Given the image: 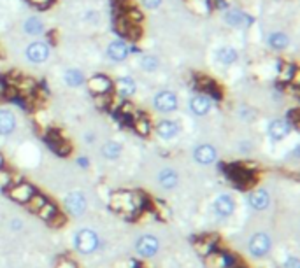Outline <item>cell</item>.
I'll return each mask as SVG.
<instances>
[{"label":"cell","mask_w":300,"mask_h":268,"mask_svg":"<svg viewBox=\"0 0 300 268\" xmlns=\"http://www.w3.org/2000/svg\"><path fill=\"white\" fill-rule=\"evenodd\" d=\"M155 211H156L158 218H160L161 221H169L171 219V216H172L171 207H169L165 202H160V200H156L155 202Z\"/></svg>","instance_id":"e575fe53"},{"label":"cell","mask_w":300,"mask_h":268,"mask_svg":"<svg viewBox=\"0 0 300 268\" xmlns=\"http://www.w3.org/2000/svg\"><path fill=\"white\" fill-rule=\"evenodd\" d=\"M235 198L230 195V193H220L218 196L212 202V209H214V214L221 219L230 218L235 212Z\"/></svg>","instance_id":"ba28073f"},{"label":"cell","mask_w":300,"mask_h":268,"mask_svg":"<svg viewBox=\"0 0 300 268\" xmlns=\"http://www.w3.org/2000/svg\"><path fill=\"white\" fill-rule=\"evenodd\" d=\"M205 258V266L207 268H235V258L228 252L223 251H212Z\"/></svg>","instance_id":"8fae6325"},{"label":"cell","mask_w":300,"mask_h":268,"mask_svg":"<svg viewBox=\"0 0 300 268\" xmlns=\"http://www.w3.org/2000/svg\"><path fill=\"white\" fill-rule=\"evenodd\" d=\"M26 2H29L32 7H35V9L44 11V9H47V7L53 6L54 0H26Z\"/></svg>","instance_id":"74e56055"},{"label":"cell","mask_w":300,"mask_h":268,"mask_svg":"<svg viewBox=\"0 0 300 268\" xmlns=\"http://www.w3.org/2000/svg\"><path fill=\"white\" fill-rule=\"evenodd\" d=\"M158 184L163 189H167V191H171V189H174L179 184V175H177V172L174 168L165 167L158 173Z\"/></svg>","instance_id":"603a6c76"},{"label":"cell","mask_w":300,"mask_h":268,"mask_svg":"<svg viewBox=\"0 0 300 268\" xmlns=\"http://www.w3.org/2000/svg\"><path fill=\"white\" fill-rule=\"evenodd\" d=\"M144 195L141 191H116L111 195V209L123 216H133L144 207Z\"/></svg>","instance_id":"6da1fadb"},{"label":"cell","mask_w":300,"mask_h":268,"mask_svg":"<svg viewBox=\"0 0 300 268\" xmlns=\"http://www.w3.org/2000/svg\"><path fill=\"white\" fill-rule=\"evenodd\" d=\"M286 121L291 125V128H298V109H291V110H288V114H286Z\"/></svg>","instance_id":"f35d334b"},{"label":"cell","mask_w":300,"mask_h":268,"mask_svg":"<svg viewBox=\"0 0 300 268\" xmlns=\"http://www.w3.org/2000/svg\"><path fill=\"white\" fill-rule=\"evenodd\" d=\"M283 268H300L298 258H297V256H290V258H288L286 261H284Z\"/></svg>","instance_id":"ab89813d"},{"label":"cell","mask_w":300,"mask_h":268,"mask_svg":"<svg viewBox=\"0 0 300 268\" xmlns=\"http://www.w3.org/2000/svg\"><path fill=\"white\" fill-rule=\"evenodd\" d=\"M248 251L253 258L262 259L267 258L272 251V236L265 233V231H256L250 236V242H248Z\"/></svg>","instance_id":"3957f363"},{"label":"cell","mask_w":300,"mask_h":268,"mask_svg":"<svg viewBox=\"0 0 300 268\" xmlns=\"http://www.w3.org/2000/svg\"><path fill=\"white\" fill-rule=\"evenodd\" d=\"M267 44L274 51H284L290 46V35L284 32H272L267 37Z\"/></svg>","instance_id":"d4e9b609"},{"label":"cell","mask_w":300,"mask_h":268,"mask_svg":"<svg viewBox=\"0 0 300 268\" xmlns=\"http://www.w3.org/2000/svg\"><path fill=\"white\" fill-rule=\"evenodd\" d=\"M132 126H133V130H135L137 135H141V137H148L149 133L153 132L151 121H149L146 116H137V117H133Z\"/></svg>","instance_id":"f546056e"},{"label":"cell","mask_w":300,"mask_h":268,"mask_svg":"<svg viewBox=\"0 0 300 268\" xmlns=\"http://www.w3.org/2000/svg\"><path fill=\"white\" fill-rule=\"evenodd\" d=\"M193 160L199 165H212L218 160V151L211 144H200L193 149Z\"/></svg>","instance_id":"5bb4252c"},{"label":"cell","mask_w":300,"mask_h":268,"mask_svg":"<svg viewBox=\"0 0 300 268\" xmlns=\"http://www.w3.org/2000/svg\"><path fill=\"white\" fill-rule=\"evenodd\" d=\"M297 67L293 65V63L290 62H283L281 63V70H279V81L281 82H286V84H290L291 81H293L295 77H297Z\"/></svg>","instance_id":"4dcf8cb0"},{"label":"cell","mask_w":300,"mask_h":268,"mask_svg":"<svg viewBox=\"0 0 300 268\" xmlns=\"http://www.w3.org/2000/svg\"><path fill=\"white\" fill-rule=\"evenodd\" d=\"M223 19H225V23H227L228 26H234V28H240V26H250L253 23V18L250 14L242 13V11H239V9H230V7L225 11Z\"/></svg>","instance_id":"ac0fdd59"},{"label":"cell","mask_w":300,"mask_h":268,"mask_svg":"<svg viewBox=\"0 0 300 268\" xmlns=\"http://www.w3.org/2000/svg\"><path fill=\"white\" fill-rule=\"evenodd\" d=\"M114 82V88L113 92H116V95L120 98H130L137 93V82L133 77L130 76H123V77H118Z\"/></svg>","instance_id":"e0dca14e"},{"label":"cell","mask_w":300,"mask_h":268,"mask_svg":"<svg viewBox=\"0 0 300 268\" xmlns=\"http://www.w3.org/2000/svg\"><path fill=\"white\" fill-rule=\"evenodd\" d=\"M37 193V189L32 186L30 183H25V181H19V183H14L13 186L9 188V196L18 203L25 205L32 196Z\"/></svg>","instance_id":"7c38bea8"},{"label":"cell","mask_w":300,"mask_h":268,"mask_svg":"<svg viewBox=\"0 0 300 268\" xmlns=\"http://www.w3.org/2000/svg\"><path fill=\"white\" fill-rule=\"evenodd\" d=\"M216 62L221 63V65H234V63L239 60V53L237 49H234L232 46H223L220 49H216Z\"/></svg>","instance_id":"484cf974"},{"label":"cell","mask_w":300,"mask_h":268,"mask_svg":"<svg viewBox=\"0 0 300 268\" xmlns=\"http://www.w3.org/2000/svg\"><path fill=\"white\" fill-rule=\"evenodd\" d=\"M105 53H107V58L111 62H125L130 54V47L126 46L125 41L116 39V41L109 42L107 51H105Z\"/></svg>","instance_id":"ffe728a7"},{"label":"cell","mask_w":300,"mask_h":268,"mask_svg":"<svg viewBox=\"0 0 300 268\" xmlns=\"http://www.w3.org/2000/svg\"><path fill=\"white\" fill-rule=\"evenodd\" d=\"M63 209L72 218H83L88 211V200L83 191H70L63 198Z\"/></svg>","instance_id":"277c9868"},{"label":"cell","mask_w":300,"mask_h":268,"mask_svg":"<svg viewBox=\"0 0 300 268\" xmlns=\"http://www.w3.org/2000/svg\"><path fill=\"white\" fill-rule=\"evenodd\" d=\"M153 107H155L158 112L171 114L179 107V98H177V95L171 92V90H161V92H158L155 95V98H153Z\"/></svg>","instance_id":"8992f818"},{"label":"cell","mask_w":300,"mask_h":268,"mask_svg":"<svg viewBox=\"0 0 300 268\" xmlns=\"http://www.w3.org/2000/svg\"><path fill=\"white\" fill-rule=\"evenodd\" d=\"M63 81H65V84L70 86V88H77V86L85 84L86 77L79 69H67L65 74H63Z\"/></svg>","instance_id":"83f0119b"},{"label":"cell","mask_w":300,"mask_h":268,"mask_svg":"<svg viewBox=\"0 0 300 268\" xmlns=\"http://www.w3.org/2000/svg\"><path fill=\"white\" fill-rule=\"evenodd\" d=\"M153 130H155L156 135L160 137L161 140H172L179 135L181 126H179L177 121H174V120H161V121H158L156 126Z\"/></svg>","instance_id":"9a60e30c"},{"label":"cell","mask_w":300,"mask_h":268,"mask_svg":"<svg viewBox=\"0 0 300 268\" xmlns=\"http://www.w3.org/2000/svg\"><path fill=\"white\" fill-rule=\"evenodd\" d=\"M248 202H250L251 209H255V211H265L270 205V193L265 188H256L250 193Z\"/></svg>","instance_id":"d6986e66"},{"label":"cell","mask_w":300,"mask_h":268,"mask_svg":"<svg viewBox=\"0 0 300 268\" xmlns=\"http://www.w3.org/2000/svg\"><path fill=\"white\" fill-rule=\"evenodd\" d=\"M77 165H81V168H88V158L86 156H81V158H77Z\"/></svg>","instance_id":"7bdbcfd3"},{"label":"cell","mask_w":300,"mask_h":268,"mask_svg":"<svg viewBox=\"0 0 300 268\" xmlns=\"http://www.w3.org/2000/svg\"><path fill=\"white\" fill-rule=\"evenodd\" d=\"M58 212H60V209L57 207V205H54L53 202H49V200H47V202L42 205L41 209H39V212H37V216L39 218H41L42 221H49L51 218H54V216L58 214Z\"/></svg>","instance_id":"1f68e13d"},{"label":"cell","mask_w":300,"mask_h":268,"mask_svg":"<svg viewBox=\"0 0 300 268\" xmlns=\"http://www.w3.org/2000/svg\"><path fill=\"white\" fill-rule=\"evenodd\" d=\"M65 223H67V218L62 214V212H58L54 218H51L49 221H47V224H49L51 228H62V226H65Z\"/></svg>","instance_id":"8d00e7d4"},{"label":"cell","mask_w":300,"mask_h":268,"mask_svg":"<svg viewBox=\"0 0 300 268\" xmlns=\"http://www.w3.org/2000/svg\"><path fill=\"white\" fill-rule=\"evenodd\" d=\"M11 228H13V230H16V231H18V230H21V228H23L21 221H19V219H14L13 223H11Z\"/></svg>","instance_id":"f6af8a7d"},{"label":"cell","mask_w":300,"mask_h":268,"mask_svg":"<svg viewBox=\"0 0 300 268\" xmlns=\"http://www.w3.org/2000/svg\"><path fill=\"white\" fill-rule=\"evenodd\" d=\"M141 67L144 72H156L158 67H160V62H158L156 56H151V54H148V56H142L141 58Z\"/></svg>","instance_id":"836d02e7"},{"label":"cell","mask_w":300,"mask_h":268,"mask_svg":"<svg viewBox=\"0 0 300 268\" xmlns=\"http://www.w3.org/2000/svg\"><path fill=\"white\" fill-rule=\"evenodd\" d=\"M47 202V198L44 195H41V193H35L34 196H32V198L29 200V202H26L25 205H26V209H29L30 212H34V214H37L39 212V209L42 207V205H44Z\"/></svg>","instance_id":"d6a6232c"},{"label":"cell","mask_w":300,"mask_h":268,"mask_svg":"<svg viewBox=\"0 0 300 268\" xmlns=\"http://www.w3.org/2000/svg\"><path fill=\"white\" fill-rule=\"evenodd\" d=\"M13 183V173L7 168H0V188H7Z\"/></svg>","instance_id":"d590c367"},{"label":"cell","mask_w":300,"mask_h":268,"mask_svg":"<svg viewBox=\"0 0 300 268\" xmlns=\"http://www.w3.org/2000/svg\"><path fill=\"white\" fill-rule=\"evenodd\" d=\"M214 7H218V9H225V11L228 9V6H227L225 0H214Z\"/></svg>","instance_id":"ee69618b"},{"label":"cell","mask_w":300,"mask_h":268,"mask_svg":"<svg viewBox=\"0 0 300 268\" xmlns=\"http://www.w3.org/2000/svg\"><path fill=\"white\" fill-rule=\"evenodd\" d=\"M46 140H47V145H49L58 156H69L70 153H72V145H70V142L67 139H63L60 133L54 132V130H49Z\"/></svg>","instance_id":"4fadbf2b"},{"label":"cell","mask_w":300,"mask_h":268,"mask_svg":"<svg viewBox=\"0 0 300 268\" xmlns=\"http://www.w3.org/2000/svg\"><path fill=\"white\" fill-rule=\"evenodd\" d=\"M267 133H268V137H270L272 140H276V142L284 140L291 133V125L288 123L286 120L278 117V120H272L270 123H268Z\"/></svg>","instance_id":"2e32d148"},{"label":"cell","mask_w":300,"mask_h":268,"mask_svg":"<svg viewBox=\"0 0 300 268\" xmlns=\"http://www.w3.org/2000/svg\"><path fill=\"white\" fill-rule=\"evenodd\" d=\"M4 165H6V160H4V156L0 155V168H4Z\"/></svg>","instance_id":"bcb514c9"},{"label":"cell","mask_w":300,"mask_h":268,"mask_svg":"<svg viewBox=\"0 0 300 268\" xmlns=\"http://www.w3.org/2000/svg\"><path fill=\"white\" fill-rule=\"evenodd\" d=\"M121 153H123V145L116 140H107L102 145V156H104L105 160H111V161L118 160V158L121 156Z\"/></svg>","instance_id":"4316f807"},{"label":"cell","mask_w":300,"mask_h":268,"mask_svg":"<svg viewBox=\"0 0 300 268\" xmlns=\"http://www.w3.org/2000/svg\"><path fill=\"white\" fill-rule=\"evenodd\" d=\"M188 107H189V110H192L193 116L204 117V116H207V114L211 112L212 98H209L205 93H197V95H193V97L189 98Z\"/></svg>","instance_id":"30bf717a"},{"label":"cell","mask_w":300,"mask_h":268,"mask_svg":"<svg viewBox=\"0 0 300 268\" xmlns=\"http://www.w3.org/2000/svg\"><path fill=\"white\" fill-rule=\"evenodd\" d=\"M18 126V120H16L14 112L7 109H0V137L11 135Z\"/></svg>","instance_id":"7402d4cb"},{"label":"cell","mask_w":300,"mask_h":268,"mask_svg":"<svg viewBox=\"0 0 300 268\" xmlns=\"http://www.w3.org/2000/svg\"><path fill=\"white\" fill-rule=\"evenodd\" d=\"M220 242V236L218 235H205L200 236L199 240L195 242V249L199 252L200 256H207L209 252H212L216 249V244Z\"/></svg>","instance_id":"cb8c5ba5"},{"label":"cell","mask_w":300,"mask_h":268,"mask_svg":"<svg viewBox=\"0 0 300 268\" xmlns=\"http://www.w3.org/2000/svg\"><path fill=\"white\" fill-rule=\"evenodd\" d=\"M86 86H88L90 93H92L93 97H98V95L113 93L114 82H113V79H111L109 76L98 72V74H93L90 79H86Z\"/></svg>","instance_id":"52a82bcc"},{"label":"cell","mask_w":300,"mask_h":268,"mask_svg":"<svg viewBox=\"0 0 300 268\" xmlns=\"http://www.w3.org/2000/svg\"><path fill=\"white\" fill-rule=\"evenodd\" d=\"M23 30H25V34L37 37V35L44 34V23H42V19L37 18V16H30V18L23 23Z\"/></svg>","instance_id":"f1b7e54d"},{"label":"cell","mask_w":300,"mask_h":268,"mask_svg":"<svg viewBox=\"0 0 300 268\" xmlns=\"http://www.w3.org/2000/svg\"><path fill=\"white\" fill-rule=\"evenodd\" d=\"M158 251H160V240L155 235L146 233L135 240V252L139 258L151 259L158 254Z\"/></svg>","instance_id":"5b68a950"},{"label":"cell","mask_w":300,"mask_h":268,"mask_svg":"<svg viewBox=\"0 0 300 268\" xmlns=\"http://www.w3.org/2000/svg\"><path fill=\"white\" fill-rule=\"evenodd\" d=\"M13 86H14L16 92H18L19 97H25V98H32L35 93L39 92L35 79L26 77V76H21L19 79H16V81L13 82Z\"/></svg>","instance_id":"44dd1931"},{"label":"cell","mask_w":300,"mask_h":268,"mask_svg":"<svg viewBox=\"0 0 300 268\" xmlns=\"http://www.w3.org/2000/svg\"><path fill=\"white\" fill-rule=\"evenodd\" d=\"M54 268H77L76 266V263L74 261H70V259H60V261L57 263V265H54Z\"/></svg>","instance_id":"b9f144b4"},{"label":"cell","mask_w":300,"mask_h":268,"mask_svg":"<svg viewBox=\"0 0 300 268\" xmlns=\"http://www.w3.org/2000/svg\"><path fill=\"white\" fill-rule=\"evenodd\" d=\"M26 60L35 65H41L49 58V44L46 41H34L26 46Z\"/></svg>","instance_id":"9c48e42d"},{"label":"cell","mask_w":300,"mask_h":268,"mask_svg":"<svg viewBox=\"0 0 300 268\" xmlns=\"http://www.w3.org/2000/svg\"><path fill=\"white\" fill-rule=\"evenodd\" d=\"M161 2H163V0H142L144 7H148V9H151V11L158 9V7L161 6Z\"/></svg>","instance_id":"60d3db41"},{"label":"cell","mask_w":300,"mask_h":268,"mask_svg":"<svg viewBox=\"0 0 300 268\" xmlns=\"http://www.w3.org/2000/svg\"><path fill=\"white\" fill-rule=\"evenodd\" d=\"M100 247V236L92 228H81L74 235V249L83 256H90Z\"/></svg>","instance_id":"7a4b0ae2"}]
</instances>
